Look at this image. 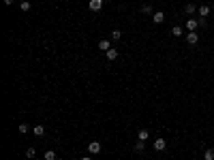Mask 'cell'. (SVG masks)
I'll return each instance as SVG.
<instances>
[{
	"instance_id": "7402d4cb",
	"label": "cell",
	"mask_w": 214,
	"mask_h": 160,
	"mask_svg": "<svg viewBox=\"0 0 214 160\" xmlns=\"http://www.w3.org/2000/svg\"><path fill=\"white\" fill-rule=\"evenodd\" d=\"M197 22H199V26H201V28H206V17H199Z\"/></svg>"
},
{
	"instance_id": "8fae6325",
	"label": "cell",
	"mask_w": 214,
	"mask_h": 160,
	"mask_svg": "<svg viewBox=\"0 0 214 160\" xmlns=\"http://www.w3.org/2000/svg\"><path fill=\"white\" fill-rule=\"evenodd\" d=\"M116 58H118V49H114V47H111V49L107 51V60H116Z\"/></svg>"
},
{
	"instance_id": "30bf717a",
	"label": "cell",
	"mask_w": 214,
	"mask_h": 160,
	"mask_svg": "<svg viewBox=\"0 0 214 160\" xmlns=\"http://www.w3.org/2000/svg\"><path fill=\"white\" fill-rule=\"evenodd\" d=\"M182 32H184L182 26H174V28H171V34H174V37H182Z\"/></svg>"
},
{
	"instance_id": "7c38bea8",
	"label": "cell",
	"mask_w": 214,
	"mask_h": 160,
	"mask_svg": "<svg viewBox=\"0 0 214 160\" xmlns=\"http://www.w3.org/2000/svg\"><path fill=\"white\" fill-rule=\"evenodd\" d=\"M137 137H139V141H146V139H148V137H150V132H148V130H146V128H142V130H139V132H137Z\"/></svg>"
},
{
	"instance_id": "603a6c76",
	"label": "cell",
	"mask_w": 214,
	"mask_h": 160,
	"mask_svg": "<svg viewBox=\"0 0 214 160\" xmlns=\"http://www.w3.org/2000/svg\"><path fill=\"white\" fill-rule=\"evenodd\" d=\"M4 4H7V7H11V4H13V0H4Z\"/></svg>"
},
{
	"instance_id": "ffe728a7",
	"label": "cell",
	"mask_w": 214,
	"mask_h": 160,
	"mask_svg": "<svg viewBox=\"0 0 214 160\" xmlns=\"http://www.w3.org/2000/svg\"><path fill=\"white\" fill-rule=\"evenodd\" d=\"M22 11H30V2H28V0L22 2Z\"/></svg>"
},
{
	"instance_id": "9a60e30c",
	"label": "cell",
	"mask_w": 214,
	"mask_h": 160,
	"mask_svg": "<svg viewBox=\"0 0 214 160\" xmlns=\"http://www.w3.org/2000/svg\"><path fill=\"white\" fill-rule=\"evenodd\" d=\"M143 149H146V145H143V141H137V143H135V152H137V154H142Z\"/></svg>"
},
{
	"instance_id": "d6986e66",
	"label": "cell",
	"mask_w": 214,
	"mask_h": 160,
	"mask_svg": "<svg viewBox=\"0 0 214 160\" xmlns=\"http://www.w3.org/2000/svg\"><path fill=\"white\" fill-rule=\"evenodd\" d=\"M184 11H186V13H195V4H186Z\"/></svg>"
},
{
	"instance_id": "44dd1931",
	"label": "cell",
	"mask_w": 214,
	"mask_h": 160,
	"mask_svg": "<svg viewBox=\"0 0 214 160\" xmlns=\"http://www.w3.org/2000/svg\"><path fill=\"white\" fill-rule=\"evenodd\" d=\"M19 132H22V135L28 132V126H26V124H19Z\"/></svg>"
},
{
	"instance_id": "2e32d148",
	"label": "cell",
	"mask_w": 214,
	"mask_h": 160,
	"mask_svg": "<svg viewBox=\"0 0 214 160\" xmlns=\"http://www.w3.org/2000/svg\"><path fill=\"white\" fill-rule=\"evenodd\" d=\"M35 154H36L35 148H28V149H26V158H28V160H32V158H35Z\"/></svg>"
},
{
	"instance_id": "d4e9b609",
	"label": "cell",
	"mask_w": 214,
	"mask_h": 160,
	"mask_svg": "<svg viewBox=\"0 0 214 160\" xmlns=\"http://www.w3.org/2000/svg\"><path fill=\"white\" fill-rule=\"evenodd\" d=\"M22 2H26V0H22Z\"/></svg>"
},
{
	"instance_id": "4fadbf2b",
	"label": "cell",
	"mask_w": 214,
	"mask_h": 160,
	"mask_svg": "<svg viewBox=\"0 0 214 160\" xmlns=\"http://www.w3.org/2000/svg\"><path fill=\"white\" fill-rule=\"evenodd\" d=\"M43 158H45V160H56V152H54V149H47Z\"/></svg>"
},
{
	"instance_id": "9c48e42d",
	"label": "cell",
	"mask_w": 214,
	"mask_h": 160,
	"mask_svg": "<svg viewBox=\"0 0 214 160\" xmlns=\"http://www.w3.org/2000/svg\"><path fill=\"white\" fill-rule=\"evenodd\" d=\"M43 132H45V128L41 124H36L35 128H32V135H36V137H43Z\"/></svg>"
},
{
	"instance_id": "5b68a950",
	"label": "cell",
	"mask_w": 214,
	"mask_h": 160,
	"mask_svg": "<svg viewBox=\"0 0 214 160\" xmlns=\"http://www.w3.org/2000/svg\"><path fill=\"white\" fill-rule=\"evenodd\" d=\"M197 41H199V34H197V32H189V34H186V43H189V45H195Z\"/></svg>"
},
{
	"instance_id": "cb8c5ba5",
	"label": "cell",
	"mask_w": 214,
	"mask_h": 160,
	"mask_svg": "<svg viewBox=\"0 0 214 160\" xmlns=\"http://www.w3.org/2000/svg\"><path fill=\"white\" fill-rule=\"evenodd\" d=\"M82 160H90V156H82Z\"/></svg>"
},
{
	"instance_id": "5bb4252c",
	"label": "cell",
	"mask_w": 214,
	"mask_h": 160,
	"mask_svg": "<svg viewBox=\"0 0 214 160\" xmlns=\"http://www.w3.org/2000/svg\"><path fill=\"white\" fill-rule=\"evenodd\" d=\"M203 158H206V160H214V148L206 149V154H203Z\"/></svg>"
},
{
	"instance_id": "ba28073f",
	"label": "cell",
	"mask_w": 214,
	"mask_h": 160,
	"mask_svg": "<svg viewBox=\"0 0 214 160\" xmlns=\"http://www.w3.org/2000/svg\"><path fill=\"white\" fill-rule=\"evenodd\" d=\"M197 11H199V15H201V17H208V15H210V7H208V4H201Z\"/></svg>"
},
{
	"instance_id": "7a4b0ae2",
	"label": "cell",
	"mask_w": 214,
	"mask_h": 160,
	"mask_svg": "<svg viewBox=\"0 0 214 160\" xmlns=\"http://www.w3.org/2000/svg\"><path fill=\"white\" fill-rule=\"evenodd\" d=\"M152 148H154L156 152H163V149L167 148V141H165V139H156V141H154V145H152Z\"/></svg>"
},
{
	"instance_id": "6da1fadb",
	"label": "cell",
	"mask_w": 214,
	"mask_h": 160,
	"mask_svg": "<svg viewBox=\"0 0 214 160\" xmlns=\"http://www.w3.org/2000/svg\"><path fill=\"white\" fill-rule=\"evenodd\" d=\"M88 152H90L92 156L101 154V143H99V141H92V143H88Z\"/></svg>"
},
{
	"instance_id": "277c9868",
	"label": "cell",
	"mask_w": 214,
	"mask_h": 160,
	"mask_svg": "<svg viewBox=\"0 0 214 160\" xmlns=\"http://www.w3.org/2000/svg\"><path fill=\"white\" fill-rule=\"evenodd\" d=\"M99 49H101V51H105V53H107V51L111 49V43H109L107 38H103V41H99Z\"/></svg>"
},
{
	"instance_id": "52a82bcc",
	"label": "cell",
	"mask_w": 214,
	"mask_h": 160,
	"mask_svg": "<svg viewBox=\"0 0 214 160\" xmlns=\"http://www.w3.org/2000/svg\"><path fill=\"white\" fill-rule=\"evenodd\" d=\"M197 28H199V22H197V19H189V22H186V30H190V32H195Z\"/></svg>"
},
{
	"instance_id": "8992f818",
	"label": "cell",
	"mask_w": 214,
	"mask_h": 160,
	"mask_svg": "<svg viewBox=\"0 0 214 160\" xmlns=\"http://www.w3.org/2000/svg\"><path fill=\"white\" fill-rule=\"evenodd\" d=\"M103 9V0H90V11H101Z\"/></svg>"
},
{
	"instance_id": "ac0fdd59",
	"label": "cell",
	"mask_w": 214,
	"mask_h": 160,
	"mask_svg": "<svg viewBox=\"0 0 214 160\" xmlns=\"http://www.w3.org/2000/svg\"><path fill=\"white\" fill-rule=\"evenodd\" d=\"M120 37H122V32H120V30H111V38H114V41H118Z\"/></svg>"
},
{
	"instance_id": "e0dca14e",
	"label": "cell",
	"mask_w": 214,
	"mask_h": 160,
	"mask_svg": "<svg viewBox=\"0 0 214 160\" xmlns=\"http://www.w3.org/2000/svg\"><path fill=\"white\" fill-rule=\"evenodd\" d=\"M142 11L146 13V15H150V13H154V11H152V7H150V4H143V7H142Z\"/></svg>"
},
{
	"instance_id": "3957f363",
	"label": "cell",
	"mask_w": 214,
	"mask_h": 160,
	"mask_svg": "<svg viewBox=\"0 0 214 160\" xmlns=\"http://www.w3.org/2000/svg\"><path fill=\"white\" fill-rule=\"evenodd\" d=\"M152 19H154V24H163V22H165V13L154 11L152 13Z\"/></svg>"
}]
</instances>
